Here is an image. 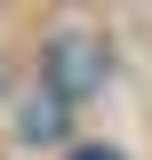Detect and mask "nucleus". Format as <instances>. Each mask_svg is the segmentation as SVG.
I'll list each match as a JSON object with an SVG mask.
<instances>
[{
	"label": "nucleus",
	"instance_id": "7ed1b4c3",
	"mask_svg": "<svg viewBox=\"0 0 152 160\" xmlns=\"http://www.w3.org/2000/svg\"><path fill=\"white\" fill-rule=\"evenodd\" d=\"M72 160H120V152H112V144H88V152H72Z\"/></svg>",
	"mask_w": 152,
	"mask_h": 160
},
{
	"label": "nucleus",
	"instance_id": "f03ea898",
	"mask_svg": "<svg viewBox=\"0 0 152 160\" xmlns=\"http://www.w3.org/2000/svg\"><path fill=\"white\" fill-rule=\"evenodd\" d=\"M56 128H64V112H56V96H32V104H24V136H32V144H48Z\"/></svg>",
	"mask_w": 152,
	"mask_h": 160
},
{
	"label": "nucleus",
	"instance_id": "f257e3e1",
	"mask_svg": "<svg viewBox=\"0 0 152 160\" xmlns=\"http://www.w3.org/2000/svg\"><path fill=\"white\" fill-rule=\"evenodd\" d=\"M96 80H104V48H96V40H48V88H56V96H88Z\"/></svg>",
	"mask_w": 152,
	"mask_h": 160
}]
</instances>
